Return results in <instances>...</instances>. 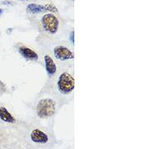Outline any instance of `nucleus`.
Masks as SVG:
<instances>
[{"mask_svg":"<svg viewBox=\"0 0 149 149\" xmlns=\"http://www.w3.org/2000/svg\"><path fill=\"white\" fill-rule=\"evenodd\" d=\"M70 40L72 43H74V32L73 31H72L70 33Z\"/></svg>","mask_w":149,"mask_h":149,"instance_id":"obj_11","label":"nucleus"},{"mask_svg":"<svg viewBox=\"0 0 149 149\" xmlns=\"http://www.w3.org/2000/svg\"><path fill=\"white\" fill-rule=\"evenodd\" d=\"M55 104L50 99L42 100L37 106V113L40 118H47L52 116L55 113Z\"/></svg>","mask_w":149,"mask_h":149,"instance_id":"obj_1","label":"nucleus"},{"mask_svg":"<svg viewBox=\"0 0 149 149\" xmlns=\"http://www.w3.org/2000/svg\"><path fill=\"white\" fill-rule=\"evenodd\" d=\"M22 1H27V0H22Z\"/></svg>","mask_w":149,"mask_h":149,"instance_id":"obj_13","label":"nucleus"},{"mask_svg":"<svg viewBox=\"0 0 149 149\" xmlns=\"http://www.w3.org/2000/svg\"><path fill=\"white\" fill-rule=\"evenodd\" d=\"M20 54L26 59L31 60V61H35L38 60V56L34 51H33L32 49L26 47H20Z\"/></svg>","mask_w":149,"mask_h":149,"instance_id":"obj_6","label":"nucleus"},{"mask_svg":"<svg viewBox=\"0 0 149 149\" xmlns=\"http://www.w3.org/2000/svg\"><path fill=\"white\" fill-rule=\"evenodd\" d=\"M45 8H46V11H50V12H57V8L53 5V4L49 3L47 5H46L45 6Z\"/></svg>","mask_w":149,"mask_h":149,"instance_id":"obj_10","label":"nucleus"},{"mask_svg":"<svg viewBox=\"0 0 149 149\" xmlns=\"http://www.w3.org/2000/svg\"><path fill=\"white\" fill-rule=\"evenodd\" d=\"M0 119L6 122H11V123H14L16 121L15 118L12 116V114L8 113V110L3 107L0 108Z\"/></svg>","mask_w":149,"mask_h":149,"instance_id":"obj_8","label":"nucleus"},{"mask_svg":"<svg viewBox=\"0 0 149 149\" xmlns=\"http://www.w3.org/2000/svg\"><path fill=\"white\" fill-rule=\"evenodd\" d=\"M45 65H46V70L49 75H53L56 72V65L53 61L52 58L49 56H45L44 57Z\"/></svg>","mask_w":149,"mask_h":149,"instance_id":"obj_7","label":"nucleus"},{"mask_svg":"<svg viewBox=\"0 0 149 149\" xmlns=\"http://www.w3.org/2000/svg\"><path fill=\"white\" fill-rule=\"evenodd\" d=\"M42 25L43 28L51 33H55L58 29L59 20L52 14H47L42 17Z\"/></svg>","mask_w":149,"mask_h":149,"instance_id":"obj_3","label":"nucleus"},{"mask_svg":"<svg viewBox=\"0 0 149 149\" xmlns=\"http://www.w3.org/2000/svg\"><path fill=\"white\" fill-rule=\"evenodd\" d=\"M74 86H75V81L72 75H70L68 73H64L61 74L58 81V86L61 92L65 94L71 92L74 89Z\"/></svg>","mask_w":149,"mask_h":149,"instance_id":"obj_2","label":"nucleus"},{"mask_svg":"<svg viewBox=\"0 0 149 149\" xmlns=\"http://www.w3.org/2000/svg\"><path fill=\"white\" fill-rule=\"evenodd\" d=\"M3 13V10L2 9H0V16H1V14Z\"/></svg>","mask_w":149,"mask_h":149,"instance_id":"obj_12","label":"nucleus"},{"mask_svg":"<svg viewBox=\"0 0 149 149\" xmlns=\"http://www.w3.org/2000/svg\"><path fill=\"white\" fill-rule=\"evenodd\" d=\"M0 89H1V86H0Z\"/></svg>","mask_w":149,"mask_h":149,"instance_id":"obj_14","label":"nucleus"},{"mask_svg":"<svg viewBox=\"0 0 149 149\" xmlns=\"http://www.w3.org/2000/svg\"><path fill=\"white\" fill-rule=\"evenodd\" d=\"M54 53L57 59L61 61H66V60H70V59L74 58L73 53L71 51H69L67 47H62V46L56 47L54 50Z\"/></svg>","mask_w":149,"mask_h":149,"instance_id":"obj_4","label":"nucleus"},{"mask_svg":"<svg viewBox=\"0 0 149 149\" xmlns=\"http://www.w3.org/2000/svg\"><path fill=\"white\" fill-rule=\"evenodd\" d=\"M27 12L33 13V14H37V13H41L46 11V8L45 6L40 5V4H35L31 3L29 4L27 6Z\"/></svg>","mask_w":149,"mask_h":149,"instance_id":"obj_9","label":"nucleus"},{"mask_svg":"<svg viewBox=\"0 0 149 149\" xmlns=\"http://www.w3.org/2000/svg\"><path fill=\"white\" fill-rule=\"evenodd\" d=\"M30 138L32 139V141L35 142V143H46L48 141V137L47 135L42 132L40 130H33L31 133Z\"/></svg>","mask_w":149,"mask_h":149,"instance_id":"obj_5","label":"nucleus"}]
</instances>
